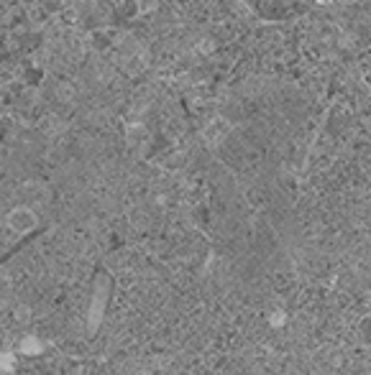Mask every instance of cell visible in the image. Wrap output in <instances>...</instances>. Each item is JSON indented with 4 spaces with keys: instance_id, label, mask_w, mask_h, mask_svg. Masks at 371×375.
I'll return each instance as SVG.
<instances>
[{
    "instance_id": "1",
    "label": "cell",
    "mask_w": 371,
    "mask_h": 375,
    "mask_svg": "<svg viewBox=\"0 0 371 375\" xmlns=\"http://www.w3.org/2000/svg\"><path fill=\"white\" fill-rule=\"evenodd\" d=\"M8 228L13 232H31L36 228V214L29 209V207H16L13 212L8 214Z\"/></svg>"
}]
</instances>
